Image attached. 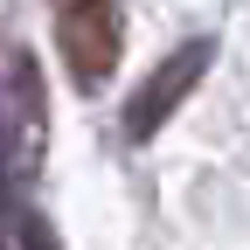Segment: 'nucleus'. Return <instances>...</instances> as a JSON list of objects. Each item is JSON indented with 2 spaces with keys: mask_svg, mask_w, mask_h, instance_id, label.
I'll list each match as a JSON object with an SVG mask.
<instances>
[{
  "mask_svg": "<svg viewBox=\"0 0 250 250\" xmlns=\"http://www.w3.org/2000/svg\"><path fill=\"white\" fill-rule=\"evenodd\" d=\"M42 139H49V98H42V62L7 56L0 77V181L28 188L42 174Z\"/></svg>",
  "mask_w": 250,
  "mask_h": 250,
  "instance_id": "obj_1",
  "label": "nucleus"
},
{
  "mask_svg": "<svg viewBox=\"0 0 250 250\" xmlns=\"http://www.w3.org/2000/svg\"><path fill=\"white\" fill-rule=\"evenodd\" d=\"M56 7V49H62V70H70L83 90H98L118 70V49H125V28L111 0H49Z\"/></svg>",
  "mask_w": 250,
  "mask_h": 250,
  "instance_id": "obj_2",
  "label": "nucleus"
},
{
  "mask_svg": "<svg viewBox=\"0 0 250 250\" xmlns=\"http://www.w3.org/2000/svg\"><path fill=\"white\" fill-rule=\"evenodd\" d=\"M208 77V42H181L167 62H160V70H153L139 90H132V104H125V139H153V132H160V125L188 104V90H195Z\"/></svg>",
  "mask_w": 250,
  "mask_h": 250,
  "instance_id": "obj_3",
  "label": "nucleus"
}]
</instances>
